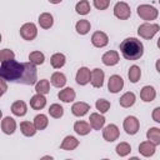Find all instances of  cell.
I'll return each instance as SVG.
<instances>
[{"mask_svg":"<svg viewBox=\"0 0 160 160\" xmlns=\"http://www.w3.org/2000/svg\"><path fill=\"white\" fill-rule=\"evenodd\" d=\"M25 71V62H19L15 59L2 61L0 65V78L9 81L20 84Z\"/></svg>","mask_w":160,"mask_h":160,"instance_id":"cell-1","label":"cell"},{"mask_svg":"<svg viewBox=\"0 0 160 160\" xmlns=\"http://www.w3.org/2000/svg\"><path fill=\"white\" fill-rule=\"evenodd\" d=\"M120 52L126 60H138L144 54V45L136 38H126L120 42Z\"/></svg>","mask_w":160,"mask_h":160,"instance_id":"cell-2","label":"cell"},{"mask_svg":"<svg viewBox=\"0 0 160 160\" xmlns=\"http://www.w3.org/2000/svg\"><path fill=\"white\" fill-rule=\"evenodd\" d=\"M136 12L138 15L140 16V19L145 20V21H152V20H156L158 16H159V10L152 6V5H149V4H141L138 6L136 9Z\"/></svg>","mask_w":160,"mask_h":160,"instance_id":"cell-3","label":"cell"},{"mask_svg":"<svg viewBox=\"0 0 160 160\" xmlns=\"http://www.w3.org/2000/svg\"><path fill=\"white\" fill-rule=\"evenodd\" d=\"M160 30V26L159 24H155V22H144L141 24L139 28H138V35L142 39H146V40H150L152 39Z\"/></svg>","mask_w":160,"mask_h":160,"instance_id":"cell-4","label":"cell"},{"mask_svg":"<svg viewBox=\"0 0 160 160\" xmlns=\"http://www.w3.org/2000/svg\"><path fill=\"white\" fill-rule=\"evenodd\" d=\"M38 82V70H36V65L29 62H25V71L22 75V79L20 81V84L22 85H35Z\"/></svg>","mask_w":160,"mask_h":160,"instance_id":"cell-5","label":"cell"},{"mask_svg":"<svg viewBox=\"0 0 160 160\" xmlns=\"http://www.w3.org/2000/svg\"><path fill=\"white\" fill-rule=\"evenodd\" d=\"M122 128L128 135H135L140 129V121L134 115H128L122 121Z\"/></svg>","mask_w":160,"mask_h":160,"instance_id":"cell-6","label":"cell"},{"mask_svg":"<svg viewBox=\"0 0 160 160\" xmlns=\"http://www.w3.org/2000/svg\"><path fill=\"white\" fill-rule=\"evenodd\" d=\"M112 11H114L115 18H118L119 20H128L131 15V9H130L129 4L125 1H118L114 5Z\"/></svg>","mask_w":160,"mask_h":160,"instance_id":"cell-7","label":"cell"},{"mask_svg":"<svg viewBox=\"0 0 160 160\" xmlns=\"http://www.w3.org/2000/svg\"><path fill=\"white\" fill-rule=\"evenodd\" d=\"M20 36L26 40L31 41L38 36V26L34 22H25L20 28Z\"/></svg>","mask_w":160,"mask_h":160,"instance_id":"cell-8","label":"cell"},{"mask_svg":"<svg viewBox=\"0 0 160 160\" xmlns=\"http://www.w3.org/2000/svg\"><path fill=\"white\" fill-rule=\"evenodd\" d=\"M120 136V130L115 124H109L105 128H102V138L108 142H112L118 140Z\"/></svg>","mask_w":160,"mask_h":160,"instance_id":"cell-9","label":"cell"},{"mask_svg":"<svg viewBox=\"0 0 160 160\" xmlns=\"http://www.w3.org/2000/svg\"><path fill=\"white\" fill-rule=\"evenodd\" d=\"M90 80H91V70L86 66H81L76 71V75H75L76 84L80 85V86H85L90 82Z\"/></svg>","mask_w":160,"mask_h":160,"instance_id":"cell-10","label":"cell"},{"mask_svg":"<svg viewBox=\"0 0 160 160\" xmlns=\"http://www.w3.org/2000/svg\"><path fill=\"white\" fill-rule=\"evenodd\" d=\"M124 88V79L120 75H111L108 80V90L112 94H118Z\"/></svg>","mask_w":160,"mask_h":160,"instance_id":"cell-11","label":"cell"},{"mask_svg":"<svg viewBox=\"0 0 160 160\" xmlns=\"http://www.w3.org/2000/svg\"><path fill=\"white\" fill-rule=\"evenodd\" d=\"M104 80H105V72L101 69L95 68V69L91 70V80H90V84H91L92 88H96V89L102 88Z\"/></svg>","mask_w":160,"mask_h":160,"instance_id":"cell-12","label":"cell"},{"mask_svg":"<svg viewBox=\"0 0 160 160\" xmlns=\"http://www.w3.org/2000/svg\"><path fill=\"white\" fill-rule=\"evenodd\" d=\"M91 44L99 49L105 48L109 44V36L104 31H95L91 35Z\"/></svg>","mask_w":160,"mask_h":160,"instance_id":"cell-13","label":"cell"},{"mask_svg":"<svg viewBox=\"0 0 160 160\" xmlns=\"http://www.w3.org/2000/svg\"><path fill=\"white\" fill-rule=\"evenodd\" d=\"M119 60H120V55L115 50H109V51L104 52L101 56V61L106 66H115L119 62Z\"/></svg>","mask_w":160,"mask_h":160,"instance_id":"cell-14","label":"cell"},{"mask_svg":"<svg viewBox=\"0 0 160 160\" xmlns=\"http://www.w3.org/2000/svg\"><path fill=\"white\" fill-rule=\"evenodd\" d=\"M1 130L6 135H12L16 130V121L11 116H4L1 120Z\"/></svg>","mask_w":160,"mask_h":160,"instance_id":"cell-15","label":"cell"},{"mask_svg":"<svg viewBox=\"0 0 160 160\" xmlns=\"http://www.w3.org/2000/svg\"><path fill=\"white\" fill-rule=\"evenodd\" d=\"M89 110H90V105L88 102H85V101H76L71 106L72 115H75L78 118H81V116L86 115L89 112Z\"/></svg>","mask_w":160,"mask_h":160,"instance_id":"cell-16","label":"cell"},{"mask_svg":"<svg viewBox=\"0 0 160 160\" xmlns=\"http://www.w3.org/2000/svg\"><path fill=\"white\" fill-rule=\"evenodd\" d=\"M89 122L94 130H101L105 125V116L101 112H92L89 116Z\"/></svg>","mask_w":160,"mask_h":160,"instance_id":"cell-17","label":"cell"},{"mask_svg":"<svg viewBox=\"0 0 160 160\" xmlns=\"http://www.w3.org/2000/svg\"><path fill=\"white\" fill-rule=\"evenodd\" d=\"M155 98H156V90L154 86H151V85L142 86V89L140 90V99L144 102H151V101H154Z\"/></svg>","mask_w":160,"mask_h":160,"instance_id":"cell-18","label":"cell"},{"mask_svg":"<svg viewBox=\"0 0 160 160\" xmlns=\"http://www.w3.org/2000/svg\"><path fill=\"white\" fill-rule=\"evenodd\" d=\"M79 145H80V141H79L75 136L68 135V136H65L64 140L61 141L60 149H61V150H65V151H71V150H75Z\"/></svg>","mask_w":160,"mask_h":160,"instance_id":"cell-19","label":"cell"},{"mask_svg":"<svg viewBox=\"0 0 160 160\" xmlns=\"http://www.w3.org/2000/svg\"><path fill=\"white\" fill-rule=\"evenodd\" d=\"M10 110H11V112H12L15 116L21 118V116H25V115H26V112H28V105H26V102L22 101V100H16V101H14V102L11 104Z\"/></svg>","mask_w":160,"mask_h":160,"instance_id":"cell-20","label":"cell"},{"mask_svg":"<svg viewBox=\"0 0 160 160\" xmlns=\"http://www.w3.org/2000/svg\"><path fill=\"white\" fill-rule=\"evenodd\" d=\"M155 148H156V145H154L149 140H145V141L140 142V145H139V152L144 158H150V156H152L155 154V151H156Z\"/></svg>","mask_w":160,"mask_h":160,"instance_id":"cell-21","label":"cell"},{"mask_svg":"<svg viewBox=\"0 0 160 160\" xmlns=\"http://www.w3.org/2000/svg\"><path fill=\"white\" fill-rule=\"evenodd\" d=\"M58 98L59 100H61L62 102H72L76 98V92L72 88H64L58 92Z\"/></svg>","mask_w":160,"mask_h":160,"instance_id":"cell-22","label":"cell"},{"mask_svg":"<svg viewBox=\"0 0 160 160\" xmlns=\"http://www.w3.org/2000/svg\"><path fill=\"white\" fill-rule=\"evenodd\" d=\"M46 106V98L42 94H35L30 99V108L34 110H41Z\"/></svg>","mask_w":160,"mask_h":160,"instance_id":"cell-23","label":"cell"},{"mask_svg":"<svg viewBox=\"0 0 160 160\" xmlns=\"http://www.w3.org/2000/svg\"><path fill=\"white\" fill-rule=\"evenodd\" d=\"M91 125H90V122H88V121H84V120H78V121H75V124H74V131L78 134V135H80V136H85V135H88L90 131H91Z\"/></svg>","mask_w":160,"mask_h":160,"instance_id":"cell-24","label":"cell"},{"mask_svg":"<svg viewBox=\"0 0 160 160\" xmlns=\"http://www.w3.org/2000/svg\"><path fill=\"white\" fill-rule=\"evenodd\" d=\"M136 101V95L132 91H126L119 99V104L121 108H131Z\"/></svg>","mask_w":160,"mask_h":160,"instance_id":"cell-25","label":"cell"},{"mask_svg":"<svg viewBox=\"0 0 160 160\" xmlns=\"http://www.w3.org/2000/svg\"><path fill=\"white\" fill-rule=\"evenodd\" d=\"M38 22L40 25L41 29H50L52 25H54V16L50 14V12H41L39 15V19H38Z\"/></svg>","mask_w":160,"mask_h":160,"instance_id":"cell-26","label":"cell"},{"mask_svg":"<svg viewBox=\"0 0 160 160\" xmlns=\"http://www.w3.org/2000/svg\"><path fill=\"white\" fill-rule=\"evenodd\" d=\"M66 81H68V80H66L65 74H64V72H60V71L52 72V75H51V78H50V82L52 84V86L59 88V89L64 88V86L66 85Z\"/></svg>","mask_w":160,"mask_h":160,"instance_id":"cell-27","label":"cell"},{"mask_svg":"<svg viewBox=\"0 0 160 160\" xmlns=\"http://www.w3.org/2000/svg\"><path fill=\"white\" fill-rule=\"evenodd\" d=\"M20 131H21V134H22L24 136L30 138V136H34V135L36 134L38 129L35 128L34 122H30V121H21V122H20Z\"/></svg>","mask_w":160,"mask_h":160,"instance_id":"cell-28","label":"cell"},{"mask_svg":"<svg viewBox=\"0 0 160 160\" xmlns=\"http://www.w3.org/2000/svg\"><path fill=\"white\" fill-rule=\"evenodd\" d=\"M50 64L54 69H61L66 64V56L61 52H55L50 58Z\"/></svg>","mask_w":160,"mask_h":160,"instance_id":"cell-29","label":"cell"},{"mask_svg":"<svg viewBox=\"0 0 160 160\" xmlns=\"http://www.w3.org/2000/svg\"><path fill=\"white\" fill-rule=\"evenodd\" d=\"M91 29V24L86 19H81L75 24V30L79 35H86Z\"/></svg>","mask_w":160,"mask_h":160,"instance_id":"cell-30","label":"cell"},{"mask_svg":"<svg viewBox=\"0 0 160 160\" xmlns=\"http://www.w3.org/2000/svg\"><path fill=\"white\" fill-rule=\"evenodd\" d=\"M128 78L130 80V82L136 84L140 80V78H141V69H140V66L131 65L130 69H129V71H128Z\"/></svg>","mask_w":160,"mask_h":160,"instance_id":"cell-31","label":"cell"},{"mask_svg":"<svg viewBox=\"0 0 160 160\" xmlns=\"http://www.w3.org/2000/svg\"><path fill=\"white\" fill-rule=\"evenodd\" d=\"M35 91L38 94H42V95L49 94L50 92V81L48 79L38 80V82L35 84Z\"/></svg>","mask_w":160,"mask_h":160,"instance_id":"cell-32","label":"cell"},{"mask_svg":"<svg viewBox=\"0 0 160 160\" xmlns=\"http://www.w3.org/2000/svg\"><path fill=\"white\" fill-rule=\"evenodd\" d=\"M34 125H35V128L38 129V130H44V129H46L48 128V125H49V119H48V116L45 115V114H38L35 118H34Z\"/></svg>","mask_w":160,"mask_h":160,"instance_id":"cell-33","label":"cell"},{"mask_svg":"<svg viewBox=\"0 0 160 160\" xmlns=\"http://www.w3.org/2000/svg\"><path fill=\"white\" fill-rule=\"evenodd\" d=\"M146 139L156 146L160 145V129L159 128H150L146 131Z\"/></svg>","mask_w":160,"mask_h":160,"instance_id":"cell-34","label":"cell"},{"mask_svg":"<svg viewBox=\"0 0 160 160\" xmlns=\"http://www.w3.org/2000/svg\"><path fill=\"white\" fill-rule=\"evenodd\" d=\"M115 151L120 158H125L131 152V145L129 142H126V141H121V142H119L116 145Z\"/></svg>","mask_w":160,"mask_h":160,"instance_id":"cell-35","label":"cell"},{"mask_svg":"<svg viewBox=\"0 0 160 160\" xmlns=\"http://www.w3.org/2000/svg\"><path fill=\"white\" fill-rule=\"evenodd\" d=\"M91 10V6H90V2L88 0H80L76 5H75V11L79 14V15H88Z\"/></svg>","mask_w":160,"mask_h":160,"instance_id":"cell-36","label":"cell"},{"mask_svg":"<svg viewBox=\"0 0 160 160\" xmlns=\"http://www.w3.org/2000/svg\"><path fill=\"white\" fill-rule=\"evenodd\" d=\"M49 115L51 116V118H54V119H60V118H62V115H64V108L60 105V104H51L50 106H49Z\"/></svg>","mask_w":160,"mask_h":160,"instance_id":"cell-37","label":"cell"},{"mask_svg":"<svg viewBox=\"0 0 160 160\" xmlns=\"http://www.w3.org/2000/svg\"><path fill=\"white\" fill-rule=\"evenodd\" d=\"M29 61L31 62V64H34V65H41V64H44V61H45V55H44V52H41V51H31L30 54H29Z\"/></svg>","mask_w":160,"mask_h":160,"instance_id":"cell-38","label":"cell"},{"mask_svg":"<svg viewBox=\"0 0 160 160\" xmlns=\"http://www.w3.org/2000/svg\"><path fill=\"white\" fill-rule=\"evenodd\" d=\"M110 106H111V104H110V101L106 100V99H98L96 102H95L96 110H98L99 112H101V114L108 112L109 109H110Z\"/></svg>","mask_w":160,"mask_h":160,"instance_id":"cell-39","label":"cell"},{"mask_svg":"<svg viewBox=\"0 0 160 160\" xmlns=\"http://www.w3.org/2000/svg\"><path fill=\"white\" fill-rule=\"evenodd\" d=\"M12 59H15V54H14V51L11 49H2L0 51V60H1V62L2 61H8V60H12Z\"/></svg>","mask_w":160,"mask_h":160,"instance_id":"cell-40","label":"cell"},{"mask_svg":"<svg viewBox=\"0 0 160 160\" xmlns=\"http://www.w3.org/2000/svg\"><path fill=\"white\" fill-rule=\"evenodd\" d=\"M92 4L98 10H106L110 5V0H92Z\"/></svg>","mask_w":160,"mask_h":160,"instance_id":"cell-41","label":"cell"},{"mask_svg":"<svg viewBox=\"0 0 160 160\" xmlns=\"http://www.w3.org/2000/svg\"><path fill=\"white\" fill-rule=\"evenodd\" d=\"M151 118H152V120H154L155 122L160 124V106H156V108L152 110V112H151Z\"/></svg>","mask_w":160,"mask_h":160,"instance_id":"cell-42","label":"cell"},{"mask_svg":"<svg viewBox=\"0 0 160 160\" xmlns=\"http://www.w3.org/2000/svg\"><path fill=\"white\" fill-rule=\"evenodd\" d=\"M6 82H8V81L4 80V79L0 80V84H1V96H2V95L6 92V90H8V85H6Z\"/></svg>","mask_w":160,"mask_h":160,"instance_id":"cell-43","label":"cell"},{"mask_svg":"<svg viewBox=\"0 0 160 160\" xmlns=\"http://www.w3.org/2000/svg\"><path fill=\"white\" fill-rule=\"evenodd\" d=\"M155 69H156V71L160 74V59L156 60V62H155Z\"/></svg>","mask_w":160,"mask_h":160,"instance_id":"cell-44","label":"cell"},{"mask_svg":"<svg viewBox=\"0 0 160 160\" xmlns=\"http://www.w3.org/2000/svg\"><path fill=\"white\" fill-rule=\"evenodd\" d=\"M50 4H54V5H58V4H60L62 0H48Z\"/></svg>","mask_w":160,"mask_h":160,"instance_id":"cell-45","label":"cell"},{"mask_svg":"<svg viewBox=\"0 0 160 160\" xmlns=\"http://www.w3.org/2000/svg\"><path fill=\"white\" fill-rule=\"evenodd\" d=\"M42 159H54V156H50V155H46V156H42Z\"/></svg>","mask_w":160,"mask_h":160,"instance_id":"cell-46","label":"cell"},{"mask_svg":"<svg viewBox=\"0 0 160 160\" xmlns=\"http://www.w3.org/2000/svg\"><path fill=\"white\" fill-rule=\"evenodd\" d=\"M156 45H158V48L160 49V36H159V39H158V42H156Z\"/></svg>","mask_w":160,"mask_h":160,"instance_id":"cell-47","label":"cell"},{"mask_svg":"<svg viewBox=\"0 0 160 160\" xmlns=\"http://www.w3.org/2000/svg\"><path fill=\"white\" fill-rule=\"evenodd\" d=\"M159 4H160V0H159Z\"/></svg>","mask_w":160,"mask_h":160,"instance_id":"cell-48","label":"cell"}]
</instances>
